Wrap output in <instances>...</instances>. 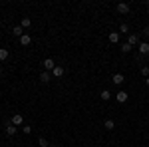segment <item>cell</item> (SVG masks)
Wrapping results in <instances>:
<instances>
[{
	"label": "cell",
	"instance_id": "cell-1",
	"mask_svg": "<svg viewBox=\"0 0 149 147\" xmlns=\"http://www.w3.org/2000/svg\"><path fill=\"white\" fill-rule=\"evenodd\" d=\"M115 10L119 12V14H129L131 8H129V4H127V2H119V4L115 6Z\"/></svg>",
	"mask_w": 149,
	"mask_h": 147
},
{
	"label": "cell",
	"instance_id": "cell-2",
	"mask_svg": "<svg viewBox=\"0 0 149 147\" xmlns=\"http://www.w3.org/2000/svg\"><path fill=\"white\" fill-rule=\"evenodd\" d=\"M4 129H6V135H16V131H18V127L12 123V121H6V127Z\"/></svg>",
	"mask_w": 149,
	"mask_h": 147
},
{
	"label": "cell",
	"instance_id": "cell-3",
	"mask_svg": "<svg viewBox=\"0 0 149 147\" xmlns=\"http://www.w3.org/2000/svg\"><path fill=\"white\" fill-rule=\"evenodd\" d=\"M137 50H139L141 56H147V54H149V42H139Z\"/></svg>",
	"mask_w": 149,
	"mask_h": 147
},
{
	"label": "cell",
	"instance_id": "cell-4",
	"mask_svg": "<svg viewBox=\"0 0 149 147\" xmlns=\"http://www.w3.org/2000/svg\"><path fill=\"white\" fill-rule=\"evenodd\" d=\"M127 44L131 46V48L139 46V36L137 34H129V36H127Z\"/></svg>",
	"mask_w": 149,
	"mask_h": 147
},
{
	"label": "cell",
	"instance_id": "cell-5",
	"mask_svg": "<svg viewBox=\"0 0 149 147\" xmlns=\"http://www.w3.org/2000/svg\"><path fill=\"white\" fill-rule=\"evenodd\" d=\"M42 64H44V70H46V72H52V70L56 68V64H54V60H52V58H46Z\"/></svg>",
	"mask_w": 149,
	"mask_h": 147
},
{
	"label": "cell",
	"instance_id": "cell-6",
	"mask_svg": "<svg viewBox=\"0 0 149 147\" xmlns=\"http://www.w3.org/2000/svg\"><path fill=\"white\" fill-rule=\"evenodd\" d=\"M10 121H12L14 125H16V127H18V125H22V123H24V117H22V113H14Z\"/></svg>",
	"mask_w": 149,
	"mask_h": 147
},
{
	"label": "cell",
	"instance_id": "cell-7",
	"mask_svg": "<svg viewBox=\"0 0 149 147\" xmlns=\"http://www.w3.org/2000/svg\"><path fill=\"white\" fill-rule=\"evenodd\" d=\"M115 98H117V102H119V103H125L127 100H129V93L121 90V91H117V95H115Z\"/></svg>",
	"mask_w": 149,
	"mask_h": 147
},
{
	"label": "cell",
	"instance_id": "cell-8",
	"mask_svg": "<svg viewBox=\"0 0 149 147\" xmlns=\"http://www.w3.org/2000/svg\"><path fill=\"white\" fill-rule=\"evenodd\" d=\"M64 74H66V70L62 68V66H56V68L52 70V76H54V78H62Z\"/></svg>",
	"mask_w": 149,
	"mask_h": 147
},
{
	"label": "cell",
	"instance_id": "cell-9",
	"mask_svg": "<svg viewBox=\"0 0 149 147\" xmlns=\"http://www.w3.org/2000/svg\"><path fill=\"white\" fill-rule=\"evenodd\" d=\"M18 40H20V44H22V46H30V44H32V36H30V34H24V36H20Z\"/></svg>",
	"mask_w": 149,
	"mask_h": 147
},
{
	"label": "cell",
	"instance_id": "cell-10",
	"mask_svg": "<svg viewBox=\"0 0 149 147\" xmlns=\"http://www.w3.org/2000/svg\"><path fill=\"white\" fill-rule=\"evenodd\" d=\"M50 79H52V72H46V70H44V72L40 74V82H42V84H48Z\"/></svg>",
	"mask_w": 149,
	"mask_h": 147
},
{
	"label": "cell",
	"instance_id": "cell-11",
	"mask_svg": "<svg viewBox=\"0 0 149 147\" xmlns=\"http://www.w3.org/2000/svg\"><path fill=\"white\" fill-rule=\"evenodd\" d=\"M111 82H113L115 86H121V84L125 82V78H123V74H113V78H111Z\"/></svg>",
	"mask_w": 149,
	"mask_h": 147
},
{
	"label": "cell",
	"instance_id": "cell-12",
	"mask_svg": "<svg viewBox=\"0 0 149 147\" xmlns=\"http://www.w3.org/2000/svg\"><path fill=\"white\" fill-rule=\"evenodd\" d=\"M107 40H109L111 44H119V32H109Z\"/></svg>",
	"mask_w": 149,
	"mask_h": 147
},
{
	"label": "cell",
	"instance_id": "cell-13",
	"mask_svg": "<svg viewBox=\"0 0 149 147\" xmlns=\"http://www.w3.org/2000/svg\"><path fill=\"white\" fill-rule=\"evenodd\" d=\"M103 127H105L107 131H111V129L115 127V121L113 119H105V121H103Z\"/></svg>",
	"mask_w": 149,
	"mask_h": 147
},
{
	"label": "cell",
	"instance_id": "cell-14",
	"mask_svg": "<svg viewBox=\"0 0 149 147\" xmlns=\"http://www.w3.org/2000/svg\"><path fill=\"white\" fill-rule=\"evenodd\" d=\"M8 56H10V52H8L6 48H0V62H4V60H8Z\"/></svg>",
	"mask_w": 149,
	"mask_h": 147
},
{
	"label": "cell",
	"instance_id": "cell-15",
	"mask_svg": "<svg viewBox=\"0 0 149 147\" xmlns=\"http://www.w3.org/2000/svg\"><path fill=\"white\" fill-rule=\"evenodd\" d=\"M12 34H14V36H18V38H20V36H24L26 32L22 30V26H14V30H12Z\"/></svg>",
	"mask_w": 149,
	"mask_h": 147
},
{
	"label": "cell",
	"instance_id": "cell-16",
	"mask_svg": "<svg viewBox=\"0 0 149 147\" xmlns=\"http://www.w3.org/2000/svg\"><path fill=\"white\" fill-rule=\"evenodd\" d=\"M100 95H102V100H103V102L111 100V91H109V90H102V93H100Z\"/></svg>",
	"mask_w": 149,
	"mask_h": 147
},
{
	"label": "cell",
	"instance_id": "cell-17",
	"mask_svg": "<svg viewBox=\"0 0 149 147\" xmlns=\"http://www.w3.org/2000/svg\"><path fill=\"white\" fill-rule=\"evenodd\" d=\"M20 26H22V30H26V28L32 26V20H30V18H22V24H20Z\"/></svg>",
	"mask_w": 149,
	"mask_h": 147
},
{
	"label": "cell",
	"instance_id": "cell-18",
	"mask_svg": "<svg viewBox=\"0 0 149 147\" xmlns=\"http://www.w3.org/2000/svg\"><path fill=\"white\" fill-rule=\"evenodd\" d=\"M38 145H40V147H50V143H48V139L40 137V139H38Z\"/></svg>",
	"mask_w": 149,
	"mask_h": 147
},
{
	"label": "cell",
	"instance_id": "cell-19",
	"mask_svg": "<svg viewBox=\"0 0 149 147\" xmlns=\"http://www.w3.org/2000/svg\"><path fill=\"white\" fill-rule=\"evenodd\" d=\"M131 50H133V48H131V46L127 44V42H125V44H121V52H123V54H127V52H131Z\"/></svg>",
	"mask_w": 149,
	"mask_h": 147
},
{
	"label": "cell",
	"instance_id": "cell-20",
	"mask_svg": "<svg viewBox=\"0 0 149 147\" xmlns=\"http://www.w3.org/2000/svg\"><path fill=\"white\" fill-rule=\"evenodd\" d=\"M121 32H129V24H121V26H119V34H121Z\"/></svg>",
	"mask_w": 149,
	"mask_h": 147
},
{
	"label": "cell",
	"instance_id": "cell-21",
	"mask_svg": "<svg viewBox=\"0 0 149 147\" xmlns=\"http://www.w3.org/2000/svg\"><path fill=\"white\" fill-rule=\"evenodd\" d=\"M22 131L26 133V135H30V133H32V127H30V125H24V127H22Z\"/></svg>",
	"mask_w": 149,
	"mask_h": 147
},
{
	"label": "cell",
	"instance_id": "cell-22",
	"mask_svg": "<svg viewBox=\"0 0 149 147\" xmlns=\"http://www.w3.org/2000/svg\"><path fill=\"white\" fill-rule=\"evenodd\" d=\"M141 74H143L145 78H149V66H143V68H141Z\"/></svg>",
	"mask_w": 149,
	"mask_h": 147
},
{
	"label": "cell",
	"instance_id": "cell-23",
	"mask_svg": "<svg viewBox=\"0 0 149 147\" xmlns=\"http://www.w3.org/2000/svg\"><path fill=\"white\" fill-rule=\"evenodd\" d=\"M143 34H145V36H147V38H149V26H147V28H145V30H143Z\"/></svg>",
	"mask_w": 149,
	"mask_h": 147
},
{
	"label": "cell",
	"instance_id": "cell-24",
	"mask_svg": "<svg viewBox=\"0 0 149 147\" xmlns=\"http://www.w3.org/2000/svg\"><path fill=\"white\" fill-rule=\"evenodd\" d=\"M145 86H147V88H149V78H145Z\"/></svg>",
	"mask_w": 149,
	"mask_h": 147
},
{
	"label": "cell",
	"instance_id": "cell-25",
	"mask_svg": "<svg viewBox=\"0 0 149 147\" xmlns=\"http://www.w3.org/2000/svg\"><path fill=\"white\" fill-rule=\"evenodd\" d=\"M147 14H149V2H147Z\"/></svg>",
	"mask_w": 149,
	"mask_h": 147
},
{
	"label": "cell",
	"instance_id": "cell-26",
	"mask_svg": "<svg viewBox=\"0 0 149 147\" xmlns=\"http://www.w3.org/2000/svg\"><path fill=\"white\" fill-rule=\"evenodd\" d=\"M50 147H60V145H50Z\"/></svg>",
	"mask_w": 149,
	"mask_h": 147
},
{
	"label": "cell",
	"instance_id": "cell-27",
	"mask_svg": "<svg viewBox=\"0 0 149 147\" xmlns=\"http://www.w3.org/2000/svg\"><path fill=\"white\" fill-rule=\"evenodd\" d=\"M0 74H2V66H0Z\"/></svg>",
	"mask_w": 149,
	"mask_h": 147
}]
</instances>
